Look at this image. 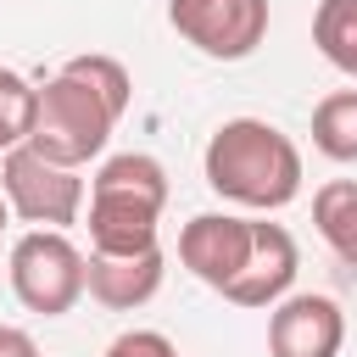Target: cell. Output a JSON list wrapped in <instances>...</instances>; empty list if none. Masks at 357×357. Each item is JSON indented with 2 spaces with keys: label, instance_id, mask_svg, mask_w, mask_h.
I'll return each instance as SVG.
<instances>
[{
  "label": "cell",
  "instance_id": "obj_1",
  "mask_svg": "<svg viewBox=\"0 0 357 357\" xmlns=\"http://www.w3.org/2000/svg\"><path fill=\"white\" fill-rule=\"evenodd\" d=\"M201 173L212 184V195L251 206V212H279L301 195V151L284 128L262 123V117H229L212 128Z\"/></svg>",
  "mask_w": 357,
  "mask_h": 357
},
{
  "label": "cell",
  "instance_id": "obj_2",
  "mask_svg": "<svg viewBox=\"0 0 357 357\" xmlns=\"http://www.w3.org/2000/svg\"><path fill=\"white\" fill-rule=\"evenodd\" d=\"M167 206V167L145 151L106 156L89 178V251L134 257L156 245V223Z\"/></svg>",
  "mask_w": 357,
  "mask_h": 357
},
{
  "label": "cell",
  "instance_id": "obj_3",
  "mask_svg": "<svg viewBox=\"0 0 357 357\" xmlns=\"http://www.w3.org/2000/svg\"><path fill=\"white\" fill-rule=\"evenodd\" d=\"M117 117H123L117 100H106L89 78H78L73 67H61L56 78L39 84V117H33L28 145H33L45 162L84 167V162H95V156L106 151Z\"/></svg>",
  "mask_w": 357,
  "mask_h": 357
},
{
  "label": "cell",
  "instance_id": "obj_4",
  "mask_svg": "<svg viewBox=\"0 0 357 357\" xmlns=\"http://www.w3.org/2000/svg\"><path fill=\"white\" fill-rule=\"evenodd\" d=\"M84 262H89V257H84L61 229H28V234H17L11 262H6L11 296H17L28 312H39V318H61V312H73L78 296H84Z\"/></svg>",
  "mask_w": 357,
  "mask_h": 357
},
{
  "label": "cell",
  "instance_id": "obj_5",
  "mask_svg": "<svg viewBox=\"0 0 357 357\" xmlns=\"http://www.w3.org/2000/svg\"><path fill=\"white\" fill-rule=\"evenodd\" d=\"M0 195L33 229H61L67 234V223H78V212H84V178H78V167L45 162L33 145H17V151L0 156Z\"/></svg>",
  "mask_w": 357,
  "mask_h": 357
},
{
  "label": "cell",
  "instance_id": "obj_6",
  "mask_svg": "<svg viewBox=\"0 0 357 357\" xmlns=\"http://www.w3.org/2000/svg\"><path fill=\"white\" fill-rule=\"evenodd\" d=\"M167 22L212 61H245L268 39V0H167Z\"/></svg>",
  "mask_w": 357,
  "mask_h": 357
},
{
  "label": "cell",
  "instance_id": "obj_7",
  "mask_svg": "<svg viewBox=\"0 0 357 357\" xmlns=\"http://www.w3.org/2000/svg\"><path fill=\"white\" fill-rule=\"evenodd\" d=\"M251 240H257V218H240V212H195L184 229H178V262L206 284V290H229L251 257Z\"/></svg>",
  "mask_w": 357,
  "mask_h": 357
},
{
  "label": "cell",
  "instance_id": "obj_8",
  "mask_svg": "<svg viewBox=\"0 0 357 357\" xmlns=\"http://www.w3.org/2000/svg\"><path fill=\"white\" fill-rule=\"evenodd\" d=\"M346 312L335 296H284L268 312V357H340Z\"/></svg>",
  "mask_w": 357,
  "mask_h": 357
},
{
  "label": "cell",
  "instance_id": "obj_9",
  "mask_svg": "<svg viewBox=\"0 0 357 357\" xmlns=\"http://www.w3.org/2000/svg\"><path fill=\"white\" fill-rule=\"evenodd\" d=\"M296 268H301V251H296L290 229H284V223H268V218H257L251 257H245L240 279L223 290V301H234V307H268V312H273V307L290 296V284H296Z\"/></svg>",
  "mask_w": 357,
  "mask_h": 357
},
{
  "label": "cell",
  "instance_id": "obj_10",
  "mask_svg": "<svg viewBox=\"0 0 357 357\" xmlns=\"http://www.w3.org/2000/svg\"><path fill=\"white\" fill-rule=\"evenodd\" d=\"M162 279H167V257H162V245L134 251V257L89 251V262H84V290H89L106 312H134V307L156 301Z\"/></svg>",
  "mask_w": 357,
  "mask_h": 357
},
{
  "label": "cell",
  "instance_id": "obj_11",
  "mask_svg": "<svg viewBox=\"0 0 357 357\" xmlns=\"http://www.w3.org/2000/svg\"><path fill=\"white\" fill-rule=\"evenodd\" d=\"M312 229H318V240L346 268H357V178L318 184V195H312Z\"/></svg>",
  "mask_w": 357,
  "mask_h": 357
},
{
  "label": "cell",
  "instance_id": "obj_12",
  "mask_svg": "<svg viewBox=\"0 0 357 357\" xmlns=\"http://www.w3.org/2000/svg\"><path fill=\"white\" fill-rule=\"evenodd\" d=\"M312 45H318V56L335 73L357 78V0H318V11H312Z\"/></svg>",
  "mask_w": 357,
  "mask_h": 357
},
{
  "label": "cell",
  "instance_id": "obj_13",
  "mask_svg": "<svg viewBox=\"0 0 357 357\" xmlns=\"http://www.w3.org/2000/svg\"><path fill=\"white\" fill-rule=\"evenodd\" d=\"M312 145L329 162H357V89H335L312 106Z\"/></svg>",
  "mask_w": 357,
  "mask_h": 357
},
{
  "label": "cell",
  "instance_id": "obj_14",
  "mask_svg": "<svg viewBox=\"0 0 357 357\" xmlns=\"http://www.w3.org/2000/svg\"><path fill=\"white\" fill-rule=\"evenodd\" d=\"M33 117H39V89H33L22 73L0 67V151H17V145H28V134H33Z\"/></svg>",
  "mask_w": 357,
  "mask_h": 357
},
{
  "label": "cell",
  "instance_id": "obj_15",
  "mask_svg": "<svg viewBox=\"0 0 357 357\" xmlns=\"http://www.w3.org/2000/svg\"><path fill=\"white\" fill-rule=\"evenodd\" d=\"M100 357H178V346L162 329H123Z\"/></svg>",
  "mask_w": 357,
  "mask_h": 357
},
{
  "label": "cell",
  "instance_id": "obj_16",
  "mask_svg": "<svg viewBox=\"0 0 357 357\" xmlns=\"http://www.w3.org/2000/svg\"><path fill=\"white\" fill-rule=\"evenodd\" d=\"M0 357H39V346H33V335H28V329L0 324Z\"/></svg>",
  "mask_w": 357,
  "mask_h": 357
},
{
  "label": "cell",
  "instance_id": "obj_17",
  "mask_svg": "<svg viewBox=\"0 0 357 357\" xmlns=\"http://www.w3.org/2000/svg\"><path fill=\"white\" fill-rule=\"evenodd\" d=\"M6 218H11V206H6V195H0V234H6Z\"/></svg>",
  "mask_w": 357,
  "mask_h": 357
}]
</instances>
